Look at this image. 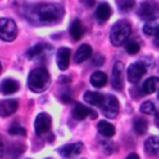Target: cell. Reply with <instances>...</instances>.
<instances>
[{"mask_svg":"<svg viewBox=\"0 0 159 159\" xmlns=\"http://www.w3.org/2000/svg\"><path fill=\"white\" fill-rule=\"evenodd\" d=\"M140 112H143V113H145V114H152V113H154V112H155V106H154V103H153L152 101H145V102H143L142 106H140Z\"/></svg>","mask_w":159,"mask_h":159,"instance_id":"obj_27","label":"cell"},{"mask_svg":"<svg viewBox=\"0 0 159 159\" xmlns=\"http://www.w3.org/2000/svg\"><path fill=\"white\" fill-rule=\"evenodd\" d=\"M9 133H10L11 135H26L25 128L19 127V125H12V127H10Z\"/></svg>","mask_w":159,"mask_h":159,"instance_id":"obj_29","label":"cell"},{"mask_svg":"<svg viewBox=\"0 0 159 159\" xmlns=\"http://www.w3.org/2000/svg\"><path fill=\"white\" fill-rule=\"evenodd\" d=\"M158 29H159V26H158L157 24H154V22H148V24H145V25H144L143 31H144V34H145V35L152 36V35H155V34H157Z\"/></svg>","mask_w":159,"mask_h":159,"instance_id":"obj_28","label":"cell"},{"mask_svg":"<svg viewBox=\"0 0 159 159\" xmlns=\"http://www.w3.org/2000/svg\"><path fill=\"white\" fill-rule=\"evenodd\" d=\"M89 114H92V117L96 118V113H93V111H91L88 107H86L82 103H76L73 109H72V116L77 120H82V119H84Z\"/></svg>","mask_w":159,"mask_h":159,"instance_id":"obj_11","label":"cell"},{"mask_svg":"<svg viewBox=\"0 0 159 159\" xmlns=\"http://www.w3.org/2000/svg\"><path fill=\"white\" fill-rule=\"evenodd\" d=\"M138 15L144 21H154L159 17V5L155 1H144L139 6Z\"/></svg>","mask_w":159,"mask_h":159,"instance_id":"obj_4","label":"cell"},{"mask_svg":"<svg viewBox=\"0 0 159 159\" xmlns=\"http://www.w3.org/2000/svg\"><path fill=\"white\" fill-rule=\"evenodd\" d=\"M70 48L61 47L57 52V66L60 70L65 71L70 65Z\"/></svg>","mask_w":159,"mask_h":159,"instance_id":"obj_13","label":"cell"},{"mask_svg":"<svg viewBox=\"0 0 159 159\" xmlns=\"http://www.w3.org/2000/svg\"><path fill=\"white\" fill-rule=\"evenodd\" d=\"M108 78H107V75L104 72H101V71H97V72H93L92 76H91V83L92 86L99 88V87H103L106 83H107Z\"/></svg>","mask_w":159,"mask_h":159,"instance_id":"obj_22","label":"cell"},{"mask_svg":"<svg viewBox=\"0 0 159 159\" xmlns=\"http://www.w3.org/2000/svg\"><path fill=\"white\" fill-rule=\"evenodd\" d=\"M92 62H93V65H94V66H101V65H103V63H104V57H103L102 55L97 53V55L93 57Z\"/></svg>","mask_w":159,"mask_h":159,"instance_id":"obj_31","label":"cell"},{"mask_svg":"<svg viewBox=\"0 0 159 159\" xmlns=\"http://www.w3.org/2000/svg\"><path fill=\"white\" fill-rule=\"evenodd\" d=\"M91 55H92V47L87 43H83L77 48V51L75 53V62L81 63V62L88 60L91 57Z\"/></svg>","mask_w":159,"mask_h":159,"instance_id":"obj_14","label":"cell"},{"mask_svg":"<svg viewBox=\"0 0 159 159\" xmlns=\"http://www.w3.org/2000/svg\"><path fill=\"white\" fill-rule=\"evenodd\" d=\"M19 89V83L12 78H6L1 82V92L2 94H11Z\"/></svg>","mask_w":159,"mask_h":159,"instance_id":"obj_19","label":"cell"},{"mask_svg":"<svg viewBox=\"0 0 159 159\" xmlns=\"http://www.w3.org/2000/svg\"><path fill=\"white\" fill-rule=\"evenodd\" d=\"M144 148H145L147 153H149L150 155L159 157V138L158 137L148 138L145 140V143H144Z\"/></svg>","mask_w":159,"mask_h":159,"instance_id":"obj_17","label":"cell"},{"mask_svg":"<svg viewBox=\"0 0 159 159\" xmlns=\"http://www.w3.org/2000/svg\"><path fill=\"white\" fill-rule=\"evenodd\" d=\"M123 72H124V65L120 61H116L113 70H112V76H111V84L114 89L120 91L123 89L124 82H123Z\"/></svg>","mask_w":159,"mask_h":159,"instance_id":"obj_6","label":"cell"},{"mask_svg":"<svg viewBox=\"0 0 159 159\" xmlns=\"http://www.w3.org/2000/svg\"><path fill=\"white\" fill-rule=\"evenodd\" d=\"M82 149H83V144L80 143V142H77V143H71V144H66V145L61 147V148L58 149V153H60L63 158L70 159V158L77 157V155L82 152Z\"/></svg>","mask_w":159,"mask_h":159,"instance_id":"obj_10","label":"cell"},{"mask_svg":"<svg viewBox=\"0 0 159 159\" xmlns=\"http://www.w3.org/2000/svg\"><path fill=\"white\" fill-rule=\"evenodd\" d=\"M65 14V10L58 4H37L30 7L27 12L29 20L41 25H52L58 22Z\"/></svg>","mask_w":159,"mask_h":159,"instance_id":"obj_1","label":"cell"},{"mask_svg":"<svg viewBox=\"0 0 159 159\" xmlns=\"http://www.w3.org/2000/svg\"><path fill=\"white\" fill-rule=\"evenodd\" d=\"M117 4H118V7H119L120 11L127 12V11L133 9L135 1L134 0H117Z\"/></svg>","mask_w":159,"mask_h":159,"instance_id":"obj_26","label":"cell"},{"mask_svg":"<svg viewBox=\"0 0 159 159\" xmlns=\"http://www.w3.org/2000/svg\"><path fill=\"white\" fill-rule=\"evenodd\" d=\"M19 107V103L16 99H5L1 101L0 103V114L1 117H7L10 114H12L14 112H16Z\"/></svg>","mask_w":159,"mask_h":159,"instance_id":"obj_12","label":"cell"},{"mask_svg":"<svg viewBox=\"0 0 159 159\" xmlns=\"http://www.w3.org/2000/svg\"><path fill=\"white\" fill-rule=\"evenodd\" d=\"M124 47H125V51L128 53H130V55H135L140 50V46H139V43H138L137 40H129V41H127Z\"/></svg>","mask_w":159,"mask_h":159,"instance_id":"obj_24","label":"cell"},{"mask_svg":"<svg viewBox=\"0 0 159 159\" xmlns=\"http://www.w3.org/2000/svg\"><path fill=\"white\" fill-rule=\"evenodd\" d=\"M46 47V45L43 43H39V45H35L34 47H31L29 51H27V57L29 58H34L36 56H40L42 52H43V48Z\"/></svg>","mask_w":159,"mask_h":159,"instance_id":"obj_25","label":"cell"},{"mask_svg":"<svg viewBox=\"0 0 159 159\" xmlns=\"http://www.w3.org/2000/svg\"><path fill=\"white\" fill-rule=\"evenodd\" d=\"M104 98H106V97H104L102 93H99V92H93V91H88V92H86L84 96H83V99H84L87 103L92 104V106H102L103 102H104Z\"/></svg>","mask_w":159,"mask_h":159,"instance_id":"obj_16","label":"cell"},{"mask_svg":"<svg viewBox=\"0 0 159 159\" xmlns=\"http://www.w3.org/2000/svg\"><path fill=\"white\" fill-rule=\"evenodd\" d=\"M102 107V112L107 118H116L119 112V102L114 96H106Z\"/></svg>","mask_w":159,"mask_h":159,"instance_id":"obj_7","label":"cell"},{"mask_svg":"<svg viewBox=\"0 0 159 159\" xmlns=\"http://www.w3.org/2000/svg\"><path fill=\"white\" fill-rule=\"evenodd\" d=\"M158 99H159V92H158Z\"/></svg>","mask_w":159,"mask_h":159,"instance_id":"obj_36","label":"cell"},{"mask_svg":"<svg viewBox=\"0 0 159 159\" xmlns=\"http://www.w3.org/2000/svg\"><path fill=\"white\" fill-rule=\"evenodd\" d=\"M158 84H159V78L158 77H149L148 80H145L143 82L142 89H143V92L145 94H150V93H153V92L157 91Z\"/></svg>","mask_w":159,"mask_h":159,"instance_id":"obj_21","label":"cell"},{"mask_svg":"<svg viewBox=\"0 0 159 159\" xmlns=\"http://www.w3.org/2000/svg\"><path fill=\"white\" fill-rule=\"evenodd\" d=\"M130 31H132V27H130L128 21H125V20L117 21L113 25V27L111 30V34H109L111 42L114 46H120L122 43L127 42V40L130 35Z\"/></svg>","mask_w":159,"mask_h":159,"instance_id":"obj_3","label":"cell"},{"mask_svg":"<svg viewBox=\"0 0 159 159\" xmlns=\"http://www.w3.org/2000/svg\"><path fill=\"white\" fill-rule=\"evenodd\" d=\"M133 128H134L137 134L143 135V134H145V132L148 129V123L144 118H135L134 123H133Z\"/></svg>","mask_w":159,"mask_h":159,"instance_id":"obj_23","label":"cell"},{"mask_svg":"<svg viewBox=\"0 0 159 159\" xmlns=\"http://www.w3.org/2000/svg\"><path fill=\"white\" fill-rule=\"evenodd\" d=\"M154 43H155L157 46H159V29H158V31H157V34H155V40H154Z\"/></svg>","mask_w":159,"mask_h":159,"instance_id":"obj_34","label":"cell"},{"mask_svg":"<svg viewBox=\"0 0 159 159\" xmlns=\"http://www.w3.org/2000/svg\"><path fill=\"white\" fill-rule=\"evenodd\" d=\"M17 35L16 24L11 19L2 17L0 20V39L4 41H12Z\"/></svg>","mask_w":159,"mask_h":159,"instance_id":"obj_5","label":"cell"},{"mask_svg":"<svg viewBox=\"0 0 159 159\" xmlns=\"http://www.w3.org/2000/svg\"><path fill=\"white\" fill-rule=\"evenodd\" d=\"M97 129L103 137H107V138L113 137L116 133V128L113 127V124H111L107 120H99L97 124Z\"/></svg>","mask_w":159,"mask_h":159,"instance_id":"obj_18","label":"cell"},{"mask_svg":"<svg viewBox=\"0 0 159 159\" xmlns=\"http://www.w3.org/2000/svg\"><path fill=\"white\" fill-rule=\"evenodd\" d=\"M50 84V73L45 68H35L30 72L27 86L32 92H42Z\"/></svg>","mask_w":159,"mask_h":159,"instance_id":"obj_2","label":"cell"},{"mask_svg":"<svg viewBox=\"0 0 159 159\" xmlns=\"http://www.w3.org/2000/svg\"><path fill=\"white\" fill-rule=\"evenodd\" d=\"M112 15V9L108 4L106 2H102L97 6V10H96V17L99 22H104L107 21Z\"/></svg>","mask_w":159,"mask_h":159,"instance_id":"obj_15","label":"cell"},{"mask_svg":"<svg viewBox=\"0 0 159 159\" xmlns=\"http://www.w3.org/2000/svg\"><path fill=\"white\" fill-rule=\"evenodd\" d=\"M82 2L87 6V7H91V6H93V4H94V0H82Z\"/></svg>","mask_w":159,"mask_h":159,"instance_id":"obj_32","label":"cell"},{"mask_svg":"<svg viewBox=\"0 0 159 159\" xmlns=\"http://www.w3.org/2000/svg\"><path fill=\"white\" fill-rule=\"evenodd\" d=\"M83 31H84V30H83L82 22H81L78 19L73 20L72 24H71V27H70V34H71L72 39H73L75 41H78V40L83 36Z\"/></svg>","mask_w":159,"mask_h":159,"instance_id":"obj_20","label":"cell"},{"mask_svg":"<svg viewBox=\"0 0 159 159\" xmlns=\"http://www.w3.org/2000/svg\"><path fill=\"white\" fill-rule=\"evenodd\" d=\"M125 159H139V157H138L135 153H130Z\"/></svg>","mask_w":159,"mask_h":159,"instance_id":"obj_33","label":"cell"},{"mask_svg":"<svg viewBox=\"0 0 159 159\" xmlns=\"http://www.w3.org/2000/svg\"><path fill=\"white\" fill-rule=\"evenodd\" d=\"M51 117L47 113H40L37 114L36 119H35V132L37 135H42L46 132L50 130L51 128Z\"/></svg>","mask_w":159,"mask_h":159,"instance_id":"obj_9","label":"cell"},{"mask_svg":"<svg viewBox=\"0 0 159 159\" xmlns=\"http://www.w3.org/2000/svg\"><path fill=\"white\" fill-rule=\"evenodd\" d=\"M145 72H147V66L143 62H139L138 61V62H134V63H132L129 66V68L127 71V76H128L129 82L137 83L144 76Z\"/></svg>","mask_w":159,"mask_h":159,"instance_id":"obj_8","label":"cell"},{"mask_svg":"<svg viewBox=\"0 0 159 159\" xmlns=\"http://www.w3.org/2000/svg\"><path fill=\"white\" fill-rule=\"evenodd\" d=\"M155 124H157V127L159 128V112L155 114Z\"/></svg>","mask_w":159,"mask_h":159,"instance_id":"obj_35","label":"cell"},{"mask_svg":"<svg viewBox=\"0 0 159 159\" xmlns=\"http://www.w3.org/2000/svg\"><path fill=\"white\" fill-rule=\"evenodd\" d=\"M24 150H25L24 145H16V147L10 148L9 154H12V155H11V158H17L19 155H21V154L24 153Z\"/></svg>","mask_w":159,"mask_h":159,"instance_id":"obj_30","label":"cell"}]
</instances>
